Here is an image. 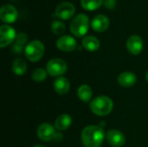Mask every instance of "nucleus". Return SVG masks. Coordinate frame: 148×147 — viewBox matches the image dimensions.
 Segmentation results:
<instances>
[{"label":"nucleus","mask_w":148,"mask_h":147,"mask_svg":"<svg viewBox=\"0 0 148 147\" xmlns=\"http://www.w3.org/2000/svg\"><path fill=\"white\" fill-rule=\"evenodd\" d=\"M104 131L98 126L85 127L81 135L82 142L85 147H101L104 140Z\"/></svg>","instance_id":"obj_1"},{"label":"nucleus","mask_w":148,"mask_h":147,"mask_svg":"<svg viewBox=\"0 0 148 147\" xmlns=\"http://www.w3.org/2000/svg\"><path fill=\"white\" fill-rule=\"evenodd\" d=\"M114 107L112 100L108 96H98L95 98L90 103V108L92 112L98 116L108 115Z\"/></svg>","instance_id":"obj_2"},{"label":"nucleus","mask_w":148,"mask_h":147,"mask_svg":"<svg viewBox=\"0 0 148 147\" xmlns=\"http://www.w3.org/2000/svg\"><path fill=\"white\" fill-rule=\"evenodd\" d=\"M89 28V18L85 14H79L75 16L69 26L71 33L76 37H82L88 32Z\"/></svg>","instance_id":"obj_3"},{"label":"nucleus","mask_w":148,"mask_h":147,"mask_svg":"<svg viewBox=\"0 0 148 147\" xmlns=\"http://www.w3.org/2000/svg\"><path fill=\"white\" fill-rule=\"evenodd\" d=\"M24 54L27 59L30 62H38L44 54V45L38 40L31 41L26 45L24 49Z\"/></svg>","instance_id":"obj_4"},{"label":"nucleus","mask_w":148,"mask_h":147,"mask_svg":"<svg viewBox=\"0 0 148 147\" xmlns=\"http://www.w3.org/2000/svg\"><path fill=\"white\" fill-rule=\"evenodd\" d=\"M68 69L65 61L60 58H54L48 62L46 66V71L51 76H62L66 73Z\"/></svg>","instance_id":"obj_5"},{"label":"nucleus","mask_w":148,"mask_h":147,"mask_svg":"<svg viewBox=\"0 0 148 147\" xmlns=\"http://www.w3.org/2000/svg\"><path fill=\"white\" fill-rule=\"evenodd\" d=\"M16 37V30L10 25H1L0 27V47L4 48L13 42H15Z\"/></svg>","instance_id":"obj_6"},{"label":"nucleus","mask_w":148,"mask_h":147,"mask_svg":"<svg viewBox=\"0 0 148 147\" xmlns=\"http://www.w3.org/2000/svg\"><path fill=\"white\" fill-rule=\"evenodd\" d=\"M75 7L72 3L62 2L56 6L55 15L62 20H68L75 15Z\"/></svg>","instance_id":"obj_7"},{"label":"nucleus","mask_w":148,"mask_h":147,"mask_svg":"<svg viewBox=\"0 0 148 147\" xmlns=\"http://www.w3.org/2000/svg\"><path fill=\"white\" fill-rule=\"evenodd\" d=\"M17 16H18L17 10L12 4L5 3L1 7L0 18L2 22L5 23H12L17 19Z\"/></svg>","instance_id":"obj_8"},{"label":"nucleus","mask_w":148,"mask_h":147,"mask_svg":"<svg viewBox=\"0 0 148 147\" xmlns=\"http://www.w3.org/2000/svg\"><path fill=\"white\" fill-rule=\"evenodd\" d=\"M143 40L140 36L137 35H134L131 36L127 41V50L129 51V53H131L132 55H139L141 53L142 49H143Z\"/></svg>","instance_id":"obj_9"},{"label":"nucleus","mask_w":148,"mask_h":147,"mask_svg":"<svg viewBox=\"0 0 148 147\" xmlns=\"http://www.w3.org/2000/svg\"><path fill=\"white\" fill-rule=\"evenodd\" d=\"M57 48L64 52H71L77 47L75 39L70 36H62L56 42Z\"/></svg>","instance_id":"obj_10"},{"label":"nucleus","mask_w":148,"mask_h":147,"mask_svg":"<svg viewBox=\"0 0 148 147\" xmlns=\"http://www.w3.org/2000/svg\"><path fill=\"white\" fill-rule=\"evenodd\" d=\"M56 130L55 127L48 123H44L40 125L37 129V135L40 139L43 141H50L56 137Z\"/></svg>","instance_id":"obj_11"},{"label":"nucleus","mask_w":148,"mask_h":147,"mask_svg":"<svg viewBox=\"0 0 148 147\" xmlns=\"http://www.w3.org/2000/svg\"><path fill=\"white\" fill-rule=\"evenodd\" d=\"M108 142L114 147H121L126 142V138L124 134L118 130L113 129L109 130L106 135Z\"/></svg>","instance_id":"obj_12"},{"label":"nucleus","mask_w":148,"mask_h":147,"mask_svg":"<svg viewBox=\"0 0 148 147\" xmlns=\"http://www.w3.org/2000/svg\"><path fill=\"white\" fill-rule=\"evenodd\" d=\"M109 19L105 15H97L91 21V27L95 31L103 32L109 27Z\"/></svg>","instance_id":"obj_13"},{"label":"nucleus","mask_w":148,"mask_h":147,"mask_svg":"<svg viewBox=\"0 0 148 147\" xmlns=\"http://www.w3.org/2000/svg\"><path fill=\"white\" fill-rule=\"evenodd\" d=\"M117 81H118V83L121 87L130 88V87H133L136 83L137 77L132 72H124V73H121L118 76Z\"/></svg>","instance_id":"obj_14"},{"label":"nucleus","mask_w":148,"mask_h":147,"mask_svg":"<svg viewBox=\"0 0 148 147\" xmlns=\"http://www.w3.org/2000/svg\"><path fill=\"white\" fill-rule=\"evenodd\" d=\"M54 89L55 91L59 94H66L70 88V84L69 81L62 76H59L57 77L55 81H54Z\"/></svg>","instance_id":"obj_15"},{"label":"nucleus","mask_w":148,"mask_h":147,"mask_svg":"<svg viewBox=\"0 0 148 147\" xmlns=\"http://www.w3.org/2000/svg\"><path fill=\"white\" fill-rule=\"evenodd\" d=\"M82 46L84 47V49H87L88 51H90V52L96 51L100 48V42H99V40L96 37L93 36H85L82 39Z\"/></svg>","instance_id":"obj_16"},{"label":"nucleus","mask_w":148,"mask_h":147,"mask_svg":"<svg viewBox=\"0 0 148 147\" xmlns=\"http://www.w3.org/2000/svg\"><path fill=\"white\" fill-rule=\"evenodd\" d=\"M72 124V118L69 114L60 115L55 121V127L59 131L67 130Z\"/></svg>","instance_id":"obj_17"},{"label":"nucleus","mask_w":148,"mask_h":147,"mask_svg":"<svg viewBox=\"0 0 148 147\" xmlns=\"http://www.w3.org/2000/svg\"><path fill=\"white\" fill-rule=\"evenodd\" d=\"M28 68L26 62L22 58H16L12 64V71L16 75H23L26 73Z\"/></svg>","instance_id":"obj_18"},{"label":"nucleus","mask_w":148,"mask_h":147,"mask_svg":"<svg viewBox=\"0 0 148 147\" xmlns=\"http://www.w3.org/2000/svg\"><path fill=\"white\" fill-rule=\"evenodd\" d=\"M77 95L79 97V99L82 101L84 102H88L93 95L92 93V89L90 87H88V85H82L77 91Z\"/></svg>","instance_id":"obj_19"},{"label":"nucleus","mask_w":148,"mask_h":147,"mask_svg":"<svg viewBox=\"0 0 148 147\" xmlns=\"http://www.w3.org/2000/svg\"><path fill=\"white\" fill-rule=\"evenodd\" d=\"M103 2V0H81V5L87 10H95L99 9Z\"/></svg>","instance_id":"obj_20"},{"label":"nucleus","mask_w":148,"mask_h":147,"mask_svg":"<svg viewBox=\"0 0 148 147\" xmlns=\"http://www.w3.org/2000/svg\"><path fill=\"white\" fill-rule=\"evenodd\" d=\"M48 72L42 68H36L32 73V80L36 82H42L47 78Z\"/></svg>","instance_id":"obj_21"},{"label":"nucleus","mask_w":148,"mask_h":147,"mask_svg":"<svg viewBox=\"0 0 148 147\" xmlns=\"http://www.w3.org/2000/svg\"><path fill=\"white\" fill-rule=\"evenodd\" d=\"M51 30L55 35H62L65 31V24L61 21H54L51 24Z\"/></svg>","instance_id":"obj_22"},{"label":"nucleus","mask_w":148,"mask_h":147,"mask_svg":"<svg viewBox=\"0 0 148 147\" xmlns=\"http://www.w3.org/2000/svg\"><path fill=\"white\" fill-rule=\"evenodd\" d=\"M28 41V36L25 33H19L16 35V40L14 42V44L16 45H18L20 47H23L26 44Z\"/></svg>","instance_id":"obj_23"},{"label":"nucleus","mask_w":148,"mask_h":147,"mask_svg":"<svg viewBox=\"0 0 148 147\" xmlns=\"http://www.w3.org/2000/svg\"><path fill=\"white\" fill-rule=\"evenodd\" d=\"M116 4L115 0H104V5L108 9H114Z\"/></svg>","instance_id":"obj_24"},{"label":"nucleus","mask_w":148,"mask_h":147,"mask_svg":"<svg viewBox=\"0 0 148 147\" xmlns=\"http://www.w3.org/2000/svg\"><path fill=\"white\" fill-rule=\"evenodd\" d=\"M11 49H12V51H13L15 54H20V53H22V51H23V47H20V46H18V45L13 44V46H12Z\"/></svg>","instance_id":"obj_25"},{"label":"nucleus","mask_w":148,"mask_h":147,"mask_svg":"<svg viewBox=\"0 0 148 147\" xmlns=\"http://www.w3.org/2000/svg\"><path fill=\"white\" fill-rule=\"evenodd\" d=\"M146 80H147V81L148 82V71L147 72V74H146Z\"/></svg>","instance_id":"obj_26"},{"label":"nucleus","mask_w":148,"mask_h":147,"mask_svg":"<svg viewBox=\"0 0 148 147\" xmlns=\"http://www.w3.org/2000/svg\"><path fill=\"white\" fill-rule=\"evenodd\" d=\"M34 147H45V146H41V145H36V146H35Z\"/></svg>","instance_id":"obj_27"}]
</instances>
